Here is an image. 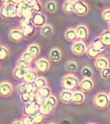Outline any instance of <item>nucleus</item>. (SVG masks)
Masks as SVG:
<instances>
[{
	"instance_id": "nucleus-24",
	"label": "nucleus",
	"mask_w": 110,
	"mask_h": 124,
	"mask_svg": "<svg viewBox=\"0 0 110 124\" xmlns=\"http://www.w3.org/2000/svg\"><path fill=\"white\" fill-rule=\"evenodd\" d=\"M50 57H51V61H53L54 62H57L61 60V53L60 50L56 49V48H54L51 51L50 53Z\"/></svg>"
},
{
	"instance_id": "nucleus-21",
	"label": "nucleus",
	"mask_w": 110,
	"mask_h": 124,
	"mask_svg": "<svg viewBox=\"0 0 110 124\" xmlns=\"http://www.w3.org/2000/svg\"><path fill=\"white\" fill-rule=\"evenodd\" d=\"M85 101V95L82 92L76 91L73 93V97H72V102L75 103H82Z\"/></svg>"
},
{
	"instance_id": "nucleus-39",
	"label": "nucleus",
	"mask_w": 110,
	"mask_h": 124,
	"mask_svg": "<svg viewBox=\"0 0 110 124\" xmlns=\"http://www.w3.org/2000/svg\"><path fill=\"white\" fill-rule=\"evenodd\" d=\"M102 17H103V20L104 22L109 23L110 22V9L103 11V13H102Z\"/></svg>"
},
{
	"instance_id": "nucleus-46",
	"label": "nucleus",
	"mask_w": 110,
	"mask_h": 124,
	"mask_svg": "<svg viewBox=\"0 0 110 124\" xmlns=\"http://www.w3.org/2000/svg\"><path fill=\"white\" fill-rule=\"evenodd\" d=\"M66 2H71V3H75V1H77V0H65Z\"/></svg>"
},
{
	"instance_id": "nucleus-47",
	"label": "nucleus",
	"mask_w": 110,
	"mask_h": 124,
	"mask_svg": "<svg viewBox=\"0 0 110 124\" xmlns=\"http://www.w3.org/2000/svg\"><path fill=\"white\" fill-rule=\"evenodd\" d=\"M23 1H25V2H30V1H31V0H23Z\"/></svg>"
},
{
	"instance_id": "nucleus-20",
	"label": "nucleus",
	"mask_w": 110,
	"mask_h": 124,
	"mask_svg": "<svg viewBox=\"0 0 110 124\" xmlns=\"http://www.w3.org/2000/svg\"><path fill=\"white\" fill-rule=\"evenodd\" d=\"M37 95L41 96V98L43 99H47L48 97H49L51 94V89H50L48 86H45V87H42V88H39L37 92Z\"/></svg>"
},
{
	"instance_id": "nucleus-4",
	"label": "nucleus",
	"mask_w": 110,
	"mask_h": 124,
	"mask_svg": "<svg viewBox=\"0 0 110 124\" xmlns=\"http://www.w3.org/2000/svg\"><path fill=\"white\" fill-rule=\"evenodd\" d=\"M16 8H17V17H23L24 13H25L27 10H28L29 8H31V4H30L28 2L22 1L18 3H16Z\"/></svg>"
},
{
	"instance_id": "nucleus-28",
	"label": "nucleus",
	"mask_w": 110,
	"mask_h": 124,
	"mask_svg": "<svg viewBox=\"0 0 110 124\" xmlns=\"http://www.w3.org/2000/svg\"><path fill=\"white\" fill-rule=\"evenodd\" d=\"M100 37L106 46H110V30H108L102 33Z\"/></svg>"
},
{
	"instance_id": "nucleus-41",
	"label": "nucleus",
	"mask_w": 110,
	"mask_h": 124,
	"mask_svg": "<svg viewBox=\"0 0 110 124\" xmlns=\"http://www.w3.org/2000/svg\"><path fill=\"white\" fill-rule=\"evenodd\" d=\"M47 102L48 103H49L50 105H51L52 107L54 108L55 105H56L57 103V100L56 99H55V97H54L53 95H50L49 97L47 99Z\"/></svg>"
},
{
	"instance_id": "nucleus-12",
	"label": "nucleus",
	"mask_w": 110,
	"mask_h": 124,
	"mask_svg": "<svg viewBox=\"0 0 110 124\" xmlns=\"http://www.w3.org/2000/svg\"><path fill=\"white\" fill-rule=\"evenodd\" d=\"M23 37H24V35L21 30H20V31L19 30H17V29L12 30L9 33L10 39H11L13 41H16V42L21 41V40L23 38Z\"/></svg>"
},
{
	"instance_id": "nucleus-42",
	"label": "nucleus",
	"mask_w": 110,
	"mask_h": 124,
	"mask_svg": "<svg viewBox=\"0 0 110 124\" xmlns=\"http://www.w3.org/2000/svg\"><path fill=\"white\" fill-rule=\"evenodd\" d=\"M22 58L25 60V61H27L28 62H31L33 60L34 56L31 55V54H30L28 51H25V52L23 54V56H22Z\"/></svg>"
},
{
	"instance_id": "nucleus-30",
	"label": "nucleus",
	"mask_w": 110,
	"mask_h": 124,
	"mask_svg": "<svg viewBox=\"0 0 110 124\" xmlns=\"http://www.w3.org/2000/svg\"><path fill=\"white\" fill-rule=\"evenodd\" d=\"M37 90H38V87H37L35 81L27 82V91L31 92V93H36V92H37Z\"/></svg>"
},
{
	"instance_id": "nucleus-9",
	"label": "nucleus",
	"mask_w": 110,
	"mask_h": 124,
	"mask_svg": "<svg viewBox=\"0 0 110 124\" xmlns=\"http://www.w3.org/2000/svg\"><path fill=\"white\" fill-rule=\"evenodd\" d=\"M32 22L35 27H42L46 24V17L40 13H37L32 17Z\"/></svg>"
},
{
	"instance_id": "nucleus-2",
	"label": "nucleus",
	"mask_w": 110,
	"mask_h": 124,
	"mask_svg": "<svg viewBox=\"0 0 110 124\" xmlns=\"http://www.w3.org/2000/svg\"><path fill=\"white\" fill-rule=\"evenodd\" d=\"M109 97L105 93H99L94 97V105L99 108H105L109 105Z\"/></svg>"
},
{
	"instance_id": "nucleus-49",
	"label": "nucleus",
	"mask_w": 110,
	"mask_h": 124,
	"mask_svg": "<svg viewBox=\"0 0 110 124\" xmlns=\"http://www.w3.org/2000/svg\"><path fill=\"white\" fill-rule=\"evenodd\" d=\"M109 99H110V93H109Z\"/></svg>"
},
{
	"instance_id": "nucleus-6",
	"label": "nucleus",
	"mask_w": 110,
	"mask_h": 124,
	"mask_svg": "<svg viewBox=\"0 0 110 124\" xmlns=\"http://www.w3.org/2000/svg\"><path fill=\"white\" fill-rule=\"evenodd\" d=\"M4 8L7 12L8 17H17V8H16V3H13V2H8L7 3H4L3 5Z\"/></svg>"
},
{
	"instance_id": "nucleus-45",
	"label": "nucleus",
	"mask_w": 110,
	"mask_h": 124,
	"mask_svg": "<svg viewBox=\"0 0 110 124\" xmlns=\"http://www.w3.org/2000/svg\"><path fill=\"white\" fill-rule=\"evenodd\" d=\"M2 2H3V3H8V2H10V0H2Z\"/></svg>"
},
{
	"instance_id": "nucleus-31",
	"label": "nucleus",
	"mask_w": 110,
	"mask_h": 124,
	"mask_svg": "<svg viewBox=\"0 0 110 124\" xmlns=\"http://www.w3.org/2000/svg\"><path fill=\"white\" fill-rule=\"evenodd\" d=\"M28 3L31 4V8L34 9V11L36 13H40L41 10V6L40 4V2L38 0H31V1L28 2Z\"/></svg>"
},
{
	"instance_id": "nucleus-16",
	"label": "nucleus",
	"mask_w": 110,
	"mask_h": 124,
	"mask_svg": "<svg viewBox=\"0 0 110 124\" xmlns=\"http://www.w3.org/2000/svg\"><path fill=\"white\" fill-rule=\"evenodd\" d=\"M95 67L97 68L98 70H102L109 67V61L103 57L98 58L95 61Z\"/></svg>"
},
{
	"instance_id": "nucleus-3",
	"label": "nucleus",
	"mask_w": 110,
	"mask_h": 124,
	"mask_svg": "<svg viewBox=\"0 0 110 124\" xmlns=\"http://www.w3.org/2000/svg\"><path fill=\"white\" fill-rule=\"evenodd\" d=\"M89 11V7L81 0H77L74 3V13L79 16L85 15Z\"/></svg>"
},
{
	"instance_id": "nucleus-32",
	"label": "nucleus",
	"mask_w": 110,
	"mask_h": 124,
	"mask_svg": "<svg viewBox=\"0 0 110 124\" xmlns=\"http://www.w3.org/2000/svg\"><path fill=\"white\" fill-rule=\"evenodd\" d=\"M46 8L49 13H55L56 10V3L54 1H49L46 4Z\"/></svg>"
},
{
	"instance_id": "nucleus-27",
	"label": "nucleus",
	"mask_w": 110,
	"mask_h": 124,
	"mask_svg": "<svg viewBox=\"0 0 110 124\" xmlns=\"http://www.w3.org/2000/svg\"><path fill=\"white\" fill-rule=\"evenodd\" d=\"M27 51L31 54V55H33L34 57L37 56V55H39L40 53V48L37 45H35V44H33V45H31L30 46L28 47V49H27Z\"/></svg>"
},
{
	"instance_id": "nucleus-33",
	"label": "nucleus",
	"mask_w": 110,
	"mask_h": 124,
	"mask_svg": "<svg viewBox=\"0 0 110 124\" xmlns=\"http://www.w3.org/2000/svg\"><path fill=\"white\" fill-rule=\"evenodd\" d=\"M23 123L24 124H33L35 123V118H34L33 115H29V114H26L25 117L22 119Z\"/></svg>"
},
{
	"instance_id": "nucleus-37",
	"label": "nucleus",
	"mask_w": 110,
	"mask_h": 124,
	"mask_svg": "<svg viewBox=\"0 0 110 124\" xmlns=\"http://www.w3.org/2000/svg\"><path fill=\"white\" fill-rule=\"evenodd\" d=\"M64 8H65V11H66L67 13L74 12V3L65 2V4H64Z\"/></svg>"
},
{
	"instance_id": "nucleus-25",
	"label": "nucleus",
	"mask_w": 110,
	"mask_h": 124,
	"mask_svg": "<svg viewBox=\"0 0 110 124\" xmlns=\"http://www.w3.org/2000/svg\"><path fill=\"white\" fill-rule=\"evenodd\" d=\"M102 52L101 51H99V50H96L94 49L92 46H90L87 47V50H86V54L87 55L89 56V58H96L99 56V55Z\"/></svg>"
},
{
	"instance_id": "nucleus-22",
	"label": "nucleus",
	"mask_w": 110,
	"mask_h": 124,
	"mask_svg": "<svg viewBox=\"0 0 110 124\" xmlns=\"http://www.w3.org/2000/svg\"><path fill=\"white\" fill-rule=\"evenodd\" d=\"M53 109V107L51 105H50L46 100L44 103H42L41 104H40V108L39 111L41 112L43 114H48L51 112V110Z\"/></svg>"
},
{
	"instance_id": "nucleus-38",
	"label": "nucleus",
	"mask_w": 110,
	"mask_h": 124,
	"mask_svg": "<svg viewBox=\"0 0 110 124\" xmlns=\"http://www.w3.org/2000/svg\"><path fill=\"white\" fill-rule=\"evenodd\" d=\"M82 75L85 78H91L92 76V70L89 67H84L82 70Z\"/></svg>"
},
{
	"instance_id": "nucleus-11",
	"label": "nucleus",
	"mask_w": 110,
	"mask_h": 124,
	"mask_svg": "<svg viewBox=\"0 0 110 124\" xmlns=\"http://www.w3.org/2000/svg\"><path fill=\"white\" fill-rule=\"evenodd\" d=\"M34 24L31 23H21V31H23L24 36L31 35L34 31Z\"/></svg>"
},
{
	"instance_id": "nucleus-43",
	"label": "nucleus",
	"mask_w": 110,
	"mask_h": 124,
	"mask_svg": "<svg viewBox=\"0 0 110 124\" xmlns=\"http://www.w3.org/2000/svg\"><path fill=\"white\" fill-rule=\"evenodd\" d=\"M101 76L103 79H108L110 76V69L109 67L105 68V69L102 70L101 71Z\"/></svg>"
},
{
	"instance_id": "nucleus-48",
	"label": "nucleus",
	"mask_w": 110,
	"mask_h": 124,
	"mask_svg": "<svg viewBox=\"0 0 110 124\" xmlns=\"http://www.w3.org/2000/svg\"><path fill=\"white\" fill-rule=\"evenodd\" d=\"M109 28H110V22L109 23Z\"/></svg>"
},
{
	"instance_id": "nucleus-29",
	"label": "nucleus",
	"mask_w": 110,
	"mask_h": 124,
	"mask_svg": "<svg viewBox=\"0 0 110 124\" xmlns=\"http://www.w3.org/2000/svg\"><path fill=\"white\" fill-rule=\"evenodd\" d=\"M65 69H66L68 71L75 72L77 70V64H76V62L74 61H67L66 64H65Z\"/></svg>"
},
{
	"instance_id": "nucleus-1",
	"label": "nucleus",
	"mask_w": 110,
	"mask_h": 124,
	"mask_svg": "<svg viewBox=\"0 0 110 124\" xmlns=\"http://www.w3.org/2000/svg\"><path fill=\"white\" fill-rule=\"evenodd\" d=\"M61 85L65 89L68 90H74L77 88V86L79 85V80L76 77L73 75H66L61 80Z\"/></svg>"
},
{
	"instance_id": "nucleus-5",
	"label": "nucleus",
	"mask_w": 110,
	"mask_h": 124,
	"mask_svg": "<svg viewBox=\"0 0 110 124\" xmlns=\"http://www.w3.org/2000/svg\"><path fill=\"white\" fill-rule=\"evenodd\" d=\"M87 48L82 41H75L72 46V51L77 55H81L86 52Z\"/></svg>"
},
{
	"instance_id": "nucleus-26",
	"label": "nucleus",
	"mask_w": 110,
	"mask_h": 124,
	"mask_svg": "<svg viewBox=\"0 0 110 124\" xmlns=\"http://www.w3.org/2000/svg\"><path fill=\"white\" fill-rule=\"evenodd\" d=\"M65 38L69 41H75V40L78 38L76 31L74 29H69L68 31H66V32H65Z\"/></svg>"
},
{
	"instance_id": "nucleus-15",
	"label": "nucleus",
	"mask_w": 110,
	"mask_h": 124,
	"mask_svg": "<svg viewBox=\"0 0 110 124\" xmlns=\"http://www.w3.org/2000/svg\"><path fill=\"white\" fill-rule=\"evenodd\" d=\"M27 71H28V69L17 66L13 70V75L17 79H23L25 77L26 74L27 73Z\"/></svg>"
},
{
	"instance_id": "nucleus-8",
	"label": "nucleus",
	"mask_w": 110,
	"mask_h": 124,
	"mask_svg": "<svg viewBox=\"0 0 110 124\" xmlns=\"http://www.w3.org/2000/svg\"><path fill=\"white\" fill-rule=\"evenodd\" d=\"M79 86H80L82 90L89 92L94 88V82L91 80L90 78L85 77V79H82L81 82L79 83Z\"/></svg>"
},
{
	"instance_id": "nucleus-7",
	"label": "nucleus",
	"mask_w": 110,
	"mask_h": 124,
	"mask_svg": "<svg viewBox=\"0 0 110 124\" xmlns=\"http://www.w3.org/2000/svg\"><path fill=\"white\" fill-rule=\"evenodd\" d=\"M12 91H13L12 86L8 82H3L0 85V94L3 96V97L10 96L12 93Z\"/></svg>"
},
{
	"instance_id": "nucleus-14",
	"label": "nucleus",
	"mask_w": 110,
	"mask_h": 124,
	"mask_svg": "<svg viewBox=\"0 0 110 124\" xmlns=\"http://www.w3.org/2000/svg\"><path fill=\"white\" fill-rule=\"evenodd\" d=\"M72 97H73V93L71 92V90H68V89H65L61 92V100L63 102V103H70V102H72Z\"/></svg>"
},
{
	"instance_id": "nucleus-19",
	"label": "nucleus",
	"mask_w": 110,
	"mask_h": 124,
	"mask_svg": "<svg viewBox=\"0 0 110 124\" xmlns=\"http://www.w3.org/2000/svg\"><path fill=\"white\" fill-rule=\"evenodd\" d=\"M37 79V73L34 70H28L27 73L26 74L25 77L23 78V80L26 82H33L36 81Z\"/></svg>"
},
{
	"instance_id": "nucleus-10",
	"label": "nucleus",
	"mask_w": 110,
	"mask_h": 124,
	"mask_svg": "<svg viewBox=\"0 0 110 124\" xmlns=\"http://www.w3.org/2000/svg\"><path fill=\"white\" fill-rule=\"evenodd\" d=\"M36 65H37V68L39 71L46 72L49 70L50 63H49V61L46 59H40L37 61Z\"/></svg>"
},
{
	"instance_id": "nucleus-13",
	"label": "nucleus",
	"mask_w": 110,
	"mask_h": 124,
	"mask_svg": "<svg viewBox=\"0 0 110 124\" xmlns=\"http://www.w3.org/2000/svg\"><path fill=\"white\" fill-rule=\"evenodd\" d=\"M76 31V34H77V37H78V39H81V40H84V39H86L87 37H88V29L86 27L83 25H80V26H78L75 29Z\"/></svg>"
},
{
	"instance_id": "nucleus-18",
	"label": "nucleus",
	"mask_w": 110,
	"mask_h": 124,
	"mask_svg": "<svg viewBox=\"0 0 110 124\" xmlns=\"http://www.w3.org/2000/svg\"><path fill=\"white\" fill-rule=\"evenodd\" d=\"M41 35H42L43 37H52L53 34H54V30L50 25L45 24V25L41 27Z\"/></svg>"
},
{
	"instance_id": "nucleus-36",
	"label": "nucleus",
	"mask_w": 110,
	"mask_h": 124,
	"mask_svg": "<svg viewBox=\"0 0 110 124\" xmlns=\"http://www.w3.org/2000/svg\"><path fill=\"white\" fill-rule=\"evenodd\" d=\"M17 66L26 68V69H29L30 62L25 61V60L22 58V59H20V60H18V61H17Z\"/></svg>"
},
{
	"instance_id": "nucleus-35",
	"label": "nucleus",
	"mask_w": 110,
	"mask_h": 124,
	"mask_svg": "<svg viewBox=\"0 0 110 124\" xmlns=\"http://www.w3.org/2000/svg\"><path fill=\"white\" fill-rule=\"evenodd\" d=\"M8 54H9V52H8V48L1 46V47H0V59L4 60L5 58H7L8 56Z\"/></svg>"
},
{
	"instance_id": "nucleus-17",
	"label": "nucleus",
	"mask_w": 110,
	"mask_h": 124,
	"mask_svg": "<svg viewBox=\"0 0 110 124\" xmlns=\"http://www.w3.org/2000/svg\"><path fill=\"white\" fill-rule=\"evenodd\" d=\"M91 46L94 48V49L99 50V51H103L106 47V45L103 43V41H102L100 37H97L96 39L94 40L93 42H92V44H91Z\"/></svg>"
},
{
	"instance_id": "nucleus-40",
	"label": "nucleus",
	"mask_w": 110,
	"mask_h": 124,
	"mask_svg": "<svg viewBox=\"0 0 110 124\" xmlns=\"http://www.w3.org/2000/svg\"><path fill=\"white\" fill-rule=\"evenodd\" d=\"M43 113H41V112L38 111L37 113H36L35 114H34V118H35V123H41V121H42L43 119Z\"/></svg>"
},
{
	"instance_id": "nucleus-34",
	"label": "nucleus",
	"mask_w": 110,
	"mask_h": 124,
	"mask_svg": "<svg viewBox=\"0 0 110 124\" xmlns=\"http://www.w3.org/2000/svg\"><path fill=\"white\" fill-rule=\"evenodd\" d=\"M36 84H37V87L39 88H42L45 87V86H47V81L45 78L43 77H37V79H36Z\"/></svg>"
},
{
	"instance_id": "nucleus-23",
	"label": "nucleus",
	"mask_w": 110,
	"mask_h": 124,
	"mask_svg": "<svg viewBox=\"0 0 110 124\" xmlns=\"http://www.w3.org/2000/svg\"><path fill=\"white\" fill-rule=\"evenodd\" d=\"M35 95H36V93H31V92L25 91V92H23V93H22L21 99L24 103H29V102L33 99Z\"/></svg>"
},
{
	"instance_id": "nucleus-44",
	"label": "nucleus",
	"mask_w": 110,
	"mask_h": 124,
	"mask_svg": "<svg viewBox=\"0 0 110 124\" xmlns=\"http://www.w3.org/2000/svg\"><path fill=\"white\" fill-rule=\"evenodd\" d=\"M17 89H18V91L20 93H23V92L27 91V82L24 81L23 83H22L21 85H18Z\"/></svg>"
}]
</instances>
